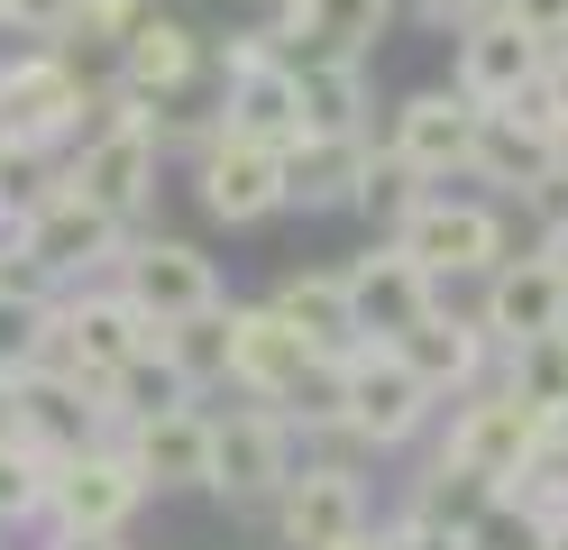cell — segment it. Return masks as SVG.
<instances>
[{
	"label": "cell",
	"instance_id": "obj_42",
	"mask_svg": "<svg viewBox=\"0 0 568 550\" xmlns=\"http://www.w3.org/2000/svg\"><path fill=\"white\" fill-rule=\"evenodd\" d=\"M339 550H395V532H376V541H367V532H358V541H339Z\"/></svg>",
	"mask_w": 568,
	"mask_h": 550
},
{
	"label": "cell",
	"instance_id": "obj_22",
	"mask_svg": "<svg viewBox=\"0 0 568 550\" xmlns=\"http://www.w3.org/2000/svg\"><path fill=\"white\" fill-rule=\"evenodd\" d=\"M284 64H294V92H303V138H367V73H358V56L284 47Z\"/></svg>",
	"mask_w": 568,
	"mask_h": 550
},
{
	"label": "cell",
	"instance_id": "obj_33",
	"mask_svg": "<svg viewBox=\"0 0 568 550\" xmlns=\"http://www.w3.org/2000/svg\"><path fill=\"white\" fill-rule=\"evenodd\" d=\"M55 358V303H19V293H0V377H28V367Z\"/></svg>",
	"mask_w": 568,
	"mask_h": 550
},
{
	"label": "cell",
	"instance_id": "obj_2",
	"mask_svg": "<svg viewBox=\"0 0 568 550\" xmlns=\"http://www.w3.org/2000/svg\"><path fill=\"white\" fill-rule=\"evenodd\" d=\"M432 413H440V394L404 367V349L358 340L348 358H331V431L367 440V450H404Z\"/></svg>",
	"mask_w": 568,
	"mask_h": 550
},
{
	"label": "cell",
	"instance_id": "obj_15",
	"mask_svg": "<svg viewBox=\"0 0 568 550\" xmlns=\"http://www.w3.org/2000/svg\"><path fill=\"white\" fill-rule=\"evenodd\" d=\"M339 284H348V321H358V340H385V349H395L422 312H440V284L422 276L395 239L358 248V257L339 267Z\"/></svg>",
	"mask_w": 568,
	"mask_h": 550
},
{
	"label": "cell",
	"instance_id": "obj_43",
	"mask_svg": "<svg viewBox=\"0 0 568 550\" xmlns=\"http://www.w3.org/2000/svg\"><path fill=\"white\" fill-rule=\"evenodd\" d=\"M0 431H10V377H0Z\"/></svg>",
	"mask_w": 568,
	"mask_h": 550
},
{
	"label": "cell",
	"instance_id": "obj_40",
	"mask_svg": "<svg viewBox=\"0 0 568 550\" xmlns=\"http://www.w3.org/2000/svg\"><path fill=\"white\" fill-rule=\"evenodd\" d=\"M47 550H129V541H120V532H55Z\"/></svg>",
	"mask_w": 568,
	"mask_h": 550
},
{
	"label": "cell",
	"instance_id": "obj_30",
	"mask_svg": "<svg viewBox=\"0 0 568 550\" xmlns=\"http://www.w3.org/2000/svg\"><path fill=\"white\" fill-rule=\"evenodd\" d=\"M486 504H495V487H486L477 468H458V459H432V477L413 487V523H432V532H449V541H458V532H468Z\"/></svg>",
	"mask_w": 568,
	"mask_h": 550
},
{
	"label": "cell",
	"instance_id": "obj_39",
	"mask_svg": "<svg viewBox=\"0 0 568 550\" xmlns=\"http://www.w3.org/2000/svg\"><path fill=\"white\" fill-rule=\"evenodd\" d=\"M486 10H495V0H422V19H432V28H449V37H458V28H477Z\"/></svg>",
	"mask_w": 568,
	"mask_h": 550
},
{
	"label": "cell",
	"instance_id": "obj_41",
	"mask_svg": "<svg viewBox=\"0 0 568 550\" xmlns=\"http://www.w3.org/2000/svg\"><path fill=\"white\" fill-rule=\"evenodd\" d=\"M541 257H550V267L568 276V211H559V220H550V230H541Z\"/></svg>",
	"mask_w": 568,
	"mask_h": 550
},
{
	"label": "cell",
	"instance_id": "obj_16",
	"mask_svg": "<svg viewBox=\"0 0 568 550\" xmlns=\"http://www.w3.org/2000/svg\"><path fill=\"white\" fill-rule=\"evenodd\" d=\"M531 440H541V413L531 403H514L505 386H477V394H458V413H449V440H440V459H458V468H477L495 496L523 477V459H531Z\"/></svg>",
	"mask_w": 568,
	"mask_h": 550
},
{
	"label": "cell",
	"instance_id": "obj_28",
	"mask_svg": "<svg viewBox=\"0 0 568 550\" xmlns=\"http://www.w3.org/2000/svg\"><path fill=\"white\" fill-rule=\"evenodd\" d=\"M156 358L174 367V386H184L193 403H202L211 386H230V303H211V312H193V321L156 330Z\"/></svg>",
	"mask_w": 568,
	"mask_h": 550
},
{
	"label": "cell",
	"instance_id": "obj_14",
	"mask_svg": "<svg viewBox=\"0 0 568 550\" xmlns=\"http://www.w3.org/2000/svg\"><path fill=\"white\" fill-rule=\"evenodd\" d=\"M111 284H120L156 330H174V321H193V312L221 303V276H211V257L184 248V239H129V248H120V267H111Z\"/></svg>",
	"mask_w": 568,
	"mask_h": 550
},
{
	"label": "cell",
	"instance_id": "obj_12",
	"mask_svg": "<svg viewBox=\"0 0 568 550\" xmlns=\"http://www.w3.org/2000/svg\"><path fill=\"white\" fill-rule=\"evenodd\" d=\"M138 504H148V477L120 459V440H92V450L55 459V487H47L55 532H129Z\"/></svg>",
	"mask_w": 568,
	"mask_h": 550
},
{
	"label": "cell",
	"instance_id": "obj_4",
	"mask_svg": "<svg viewBox=\"0 0 568 550\" xmlns=\"http://www.w3.org/2000/svg\"><path fill=\"white\" fill-rule=\"evenodd\" d=\"M395 248H404L432 284H449V276H495V267L514 257L505 211H495V202H468V193H422V202L395 220Z\"/></svg>",
	"mask_w": 568,
	"mask_h": 550
},
{
	"label": "cell",
	"instance_id": "obj_3",
	"mask_svg": "<svg viewBox=\"0 0 568 550\" xmlns=\"http://www.w3.org/2000/svg\"><path fill=\"white\" fill-rule=\"evenodd\" d=\"M83 73L64 47H19L10 64H0V147H38V157H55V147L83 138Z\"/></svg>",
	"mask_w": 568,
	"mask_h": 550
},
{
	"label": "cell",
	"instance_id": "obj_8",
	"mask_svg": "<svg viewBox=\"0 0 568 550\" xmlns=\"http://www.w3.org/2000/svg\"><path fill=\"white\" fill-rule=\"evenodd\" d=\"M322 349L303 340L294 321H275V303H230V386L247 403H275V413H294V403L322 386Z\"/></svg>",
	"mask_w": 568,
	"mask_h": 550
},
{
	"label": "cell",
	"instance_id": "obj_21",
	"mask_svg": "<svg viewBox=\"0 0 568 550\" xmlns=\"http://www.w3.org/2000/svg\"><path fill=\"white\" fill-rule=\"evenodd\" d=\"M202 211L230 220V230L284 211V147H257V138L211 129V138H202Z\"/></svg>",
	"mask_w": 568,
	"mask_h": 550
},
{
	"label": "cell",
	"instance_id": "obj_7",
	"mask_svg": "<svg viewBox=\"0 0 568 550\" xmlns=\"http://www.w3.org/2000/svg\"><path fill=\"white\" fill-rule=\"evenodd\" d=\"M10 431L38 440L47 459H74V450H92V440H111L120 413H111V386H92L64 358H47V367H28V377L10 386Z\"/></svg>",
	"mask_w": 568,
	"mask_h": 550
},
{
	"label": "cell",
	"instance_id": "obj_6",
	"mask_svg": "<svg viewBox=\"0 0 568 550\" xmlns=\"http://www.w3.org/2000/svg\"><path fill=\"white\" fill-rule=\"evenodd\" d=\"M55 358L74 367V377H92V386H120L129 367L156 358V321L138 312L120 284H74L55 303Z\"/></svg>",
	"mask_w": 568,
	"mask_h": 550
},
{
	"label": "cell",
	"instance_id": "obj_36",
	"mask_svg": "<svg viewBox=\"0 0 568 550\" xmlns=\"http://www.w3.org/2000/svg\"><path fill=\"white\" fill-rule=\"evenodd\" d=\"M138 19H148V0H74V37H111L120 47Z\"/></svg>",
	"mask_w": 568,
	"mask_h": 550
},
{
	"label": "cell",
	"instance_id": "obj_1",
	"mask_svg": "<svg viewBox=\"0 0 568 550\" xmlns=\"http://www.w3.org/2000/svg\"><path fill=\"white\" fill-rule=\"evenodd\" d=\"M156 157H165L156 101H129V92L111 83V92L92 101L74 157H64V193H83L92 211H111L120 230H129V220L148 211V193H156Z\"/></svg>",
	"mask_w": 568,
	"mask_h": 550
},
{
	"label": "cell",
	"instance_id": "obj_27",
	"mask_svg": "<svg viewBox=\"0 0 568 550\" xmlns=\"http://www.w3.org/2000/svg\"><path fill=\"white\" fill-rule=\"evenodd\" d=\"M266 303H275V321H294V330H303V340L322 349V358H348V349H358V321H348V284H339V267L284 276V284L266 293Z\"/></svg>",
	"mask_w": 568,
	"mask_h": 550
},
{
	"label": "cell",
	"instance_id": "obj_10",
	"mask_svg": "<svg viewBox=\"0 0 568 550\" xmlns=\"http://www.w3.org/2000/svg\"><path fill=\"white\" fill-rule=\"evenodd\" d=\"M468 174L495 183V193H514V202H550L559 183H568V138H559L531 101L486 110V120H477V157H468Z\"/></svg>",
	"mask_w": 568,
	"mask_h": 550
},
{
	"label": "cell",
	"instance_id": "obj_11",
	"mask_svg": "<svg viewBox=\"0 0 568 550\" xmlns=\"http://www.w3.org/2000/svg\"><path fill=\"white\" fill-rule=\"evenodd\" d=\"M284 477H294V413H275V403H239V413L211 422V496L275 504Z\"/></svg>",
	"mask_w": 568,
	"mask_h": 550
},
{
	"label": "cell",
	"instance_id": "obj_19",
	"mask_svg": "<svg viewBox=\"0 0 568 550\" xmlns=\"http://www.w3.org/2000/svg\"><path fill=\"white\" fill-rule=\"evenodd\" d=\"M120 459L156 487H211V413L202 403H156V413H129L120 431Z\"/></svg>",
	"mask_w": 568,
	"mask_h": 550
},
{
	"label": "cell",
	"instance_id": "obj_34",
	"mask_svg": "<svg viewBox=\"0 0 568 550\" xmlns=\"http://www.w3.org/2000/svg\"><path fill=\"white\" fill-rule=\"evenodd\" d=\"M458 550H550V523H541V513H531V504L495 496V504L477 513V523L458 532Z\"/></svg>",
	"mask_w": 568,
	"mask_h": 550
},
{
	"label": "cell",
	"instance_id": "obj_17",
	"mask_svg": "<svg viewBox=\"0 0 568 550\" xmlns=\"http://www.w3.org/2000/svg\"><path fill=\"white\" fill-rule=\"evenodd\" d=\"M486 293H477V330H486V349L505 358V349H523V340H541V330H568V276L550 267L541 248L531 257H505L495 276H477Z\"/></svg>",
	"mask_w": 568,
	"mask_h": 550
},
{
	"label": "cell",
	"instance_id": "obj_44",
	"mask_svg": "<svg viewBox=\"0 0 568 550\" xmlns=\"http://www.w3.org/2000/svg\"><path fill=\"white\" fill-rule=\"evenodd\" d=\"M0 239H10V202H0Z\"/></svg>",
	"mask_w": 568,
	"mask_h": 550
},
{
	"label": "cell",
	"instance_id": "obj_31",
	"mask_svg": "<svg viewBox=\"0 0 568 550\" xmlns=\"http://www.w3.org/2000/svg\"><path fill=\"white\" fill-rule=\"evenodd\" d=\"M47 487H55V459L38 450V440L0 431V523H38V513H47Z\"/></svg>",
	"mask_w": 568,
	"mask_h": 550
},
{
	"label": "cell",
	"instance_id": "obj_25",
	"mask_svg": "<svg viewBox=\"0 0 568 550\" xmlns=\"http://www.w3.org/2000/svg\"><path fill=\"white\" fill-rule=\"evenodd\" d=\"M367 166H376L367 138H303V147H284V202L348 211V202L367 193Z\"/></svg>",
	"mask_w": 568,
	"mask_h": 550
},
{
	"label": "cell",
	"instance_id": "obj_32",
	"mask_svg": "<svg viewBox=\"0 0 568 550\" xmlns=\"http://www.w3.org/2000/svg\"><path fill=\"white\" fill-rule=\"evenodd\" d=\"M505 496L531 504L541 523H559V513H568V422H541V440H531V459H523V477H514Z\"/></svg>",
	"mask_w": 568,
	"mask_h": 550
},
{
	"label": "cell",
	"instance_id": "obj_23",
	"mask_svg": "<svg viewBox=\"0 0 568 550\" xmlns=\"http://www.w3.org/2000/svg\"><path fill=\"white\" fill-rule=\"evenodd\" d=\"M193 73H202V37H193L184 19H156V10H148V19L120 37V73H111V83H120L129 101H156V110H165Z\"/></svg>",
	"mask_w": 568,
	"mask_h": 550
},
{
	"label": "cell",
	"instance_id": "obj_9",
	"mask_svg": "<svg viewBox=\"0 0 568 550\" xmlns=\"http://www.w3.org/2000/svg\"><path fill=\"white\" fill-rule=\"evenodd\" d=\"M10 239L38 257V267H47L64 293H74V284H101V276L120 267V248H129V230H120L111 211H92L83 193H47L38 211L10 220Z\"/></svg>",
	"mask_w": 568,
	"mask_h": 550
},
{
	"label": "cell",
	"instance_id": "obj_37",
	"mask_svg": "<svg viewBox=\"0 0 568 550\" xmlns=\"http://www.w3.org/2000/svg\"><path fill=\"white\" fill-rule=\"evenodd\" d=\"M523 37H541V47H568V0H495Z\"/></svg>",
	"mask_w": 568,
	"mask_h": 550
},
{
	"label": "cell",
	"instance_id": "obj_24",
	"mask_svg": "<svg viewBox=\"0 0 568 550\" xmlns=\"http://www.w3.org/2000/svg\"><path fill=\"white\" fill-rule=\"evenodd\" d=\"M395 349H404V367H413L432 394H477V386H486V358H495V349H486V330H477V312L458 321L449 303H440V312H422Z\"/></svg>",
	"mask_w": 568,
	"mask_h": 550
},
{
	"label": "cell",
	"instance_id": "obj_29",
	"mask_svg": "<svg viewBox=\"0 0 568 550\" xmlns=\"http://www.w3.org/2000/svg\"><path fill=\"white\" fill-rule=\"evenodd\" d=\"M505 394L531 403L541 422H568V330H541V340L505 349Z\"/></svg>",
	"mask_w": 568,
	"mask_h": 550
},
{
	"label": "cell",
	"instance_id": "obj_26",
	"mask_svg": "<svg viewBox=\"0 0 568 550\" xmlns=\"http://www.w3.org/2000/svg\"><path fill=\"white\" fill-rule=\"evenodd\" d=\"M404 0H284L275 47H331V56H367L385 28H395Z\"/></svg>",
	"mask_w": 568,
	"mask_h": 550
},
{
	"label": "cell",
	"instance_id": "obj_18",
	"mask_svg": "<svg viewBox=\"0 0 568 550\" xmlns=\"http://www.w3.org/2000/svg\"><path fill=\"white\" fill-rule=\"evenodd\" d=\"M275 532H284V550H339V541H358L367 532V487L339 459H303L294 477H284V496H275Z\"/></svg>",
	"mask_w": 568,
	"mask_h": 550
},
{
	"label": "cell",
	"instance_id": "obj_13",
	"mask_svg": "<svg viewBox=\"0 0 568 550\" xmlns=\"http://www.w3.org/2000/svg\"><path fill=\"white\" fill-rule=\"evenodd\" d=\"M477 120L486 110L458 83L449 92H404L395 129H385V157H395L404 174H422V183H449V174H468V157H477Z\"/></svg>",
	"mask_w": 568,
	"mask_h": 550
},
{
	"label": "cell",
	"instance_id": "obj_35",
	"mask_svg": "<svg viewBox=\"0 0 568 550\" xmlns=\"http://www.w3.org/2000/svg\"><path fill=\"white\" fill-rule=\"evenodd\" d=\"M0 28L28 47H64L74 37V0H0Z\"/></svg>",
	"mask_w": 568,
	"mask_h": 550
},
{
	"label": "cell",
	"instance_id": "obj_5",
	"mask_svg": "<svg viewBox=\"0 0 568 550\" xmlns=\"http://www.w3.org/2000/svg\"><path fill=\"white\" fill-rule=\"evenodd\" d=\"M221 129L257 138V147H303V92H294V64H284L275 28L221 47Z\"/></svg>",
	"mask_w": 568,
	"mask_h": 550
},
{
	"label": "cell",
	"instance_id": "obj_20",
	"mask_svg": "<svg viewBox=\"0 0 568 550\" xmlns=\"http://www.w3.org/2000/svg\"><path fill=\"white\" fill-rule=\"evenodd\" d=\"M541 37H523L505 10H486L477 28H458V92H468L477 110H514L541 92Z\"/></svg>",
	"mask_w": 568,
	"mask_h": 550
},
{
	"label": "cell",
	"instance_id": "obj_38",
	"mask_svg": "<svg viewBox=\"0 0 568 550\" xmlns=\"http://www.w3.org/2000/svg\"><path fill=\"white\" fill-rule=\"evenodd\" d=\"M531 110H541V120L568 138V47H550V56H541V92H531Z\"/></svg>",
	"mask_w": 568,
	"mask_h": 550
}]
</instances>
